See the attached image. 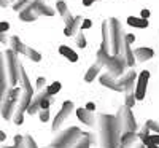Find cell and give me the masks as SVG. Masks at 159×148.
I'll return each instance as SVG.
<instances>
[{
  "label": "cell",
  "instance_id": "1",
  "mask_svg": "<svg viewBox=\"0 0 159 148\" xmlns=\"http://www.w3.org/2000/svg\"><path fill=\"white\" fill-rule=\"evenodd\" d=\"M99 131H100V145L103 148H119L121 136L116 129V119L111 115H99Z\"/></svg>",
  "mask_w": 159,
  "mask_h": 148
},
{
  "label": "cell",
  "instance_id": "2",
  "mask_svg": "<svg viewBox=\"0 0 159 148\" xmlns=\"http://www.w3.org/2000/svg\"><path fill=\"white\" fill-rule=\"evenodd\" d=\"M96 62H99V64H102V65L107 67V70H108L107 73H110V75H111L113 78H116V80L121 78L127 69H130L126 56L118 54V56L111 58V56H108L102 48L97 49V53H96Z\"/></svg>",
  "mask_w": 159,
  "mask_h": 148
},
{
  "label": "cell",
  "instance_id": "3",
  "mask_svg": "<svg viewBox=\"0 0 159 148\" xmlns=\"http://www.w3.org/2000/svg\"><path fill=\"white\" fill-rule=\"evenodd\" d=\"M83 131L76 127V126H70L65 131L59 132L57 137L51 142L52 148H75L76 143L83 139Z\"/></svg>",
  "mask_w": 159,
  "mask_h": 148
},
{
  "label": "cell",
  "instance_id": "4",
  "mask_svg": "<svg viewBox=\"0 0 159 148\" xmlns=\"http://www.w3.org/2000/svg\"><path fill=\"white\" fill-rule=\"evenodd\" d=\"M2 56L5 59V67H7V73H8V80H10V86L13 89V88H16L18 81L21 80V69H22V65L18 61V54L13 49L3 51Z\"/></svg>",
  "mask_w": 159,
  "mask_h": 148
},
{
  "label": "cell",
  "instance_id": "5",
  "mask_svg": "<svg viewBox=\"0 0 159 148\" xmlns=\"http://www.w3.org/2000/svg\"><path fill=\"white\" fill-rule=\"evenodd\" d=\"M21 94H22V88L16 86L8 92L7 99L2 100V116H3V119H13L15 118L16 110H18V104H19V99H21Z\"/></svg>",
  "mask_w": 159,
  "mask_h": 148
},
{
  "label": "cell",
  "instance_id": "6",
  "mask_svg": "<svg viewBox=\"0 0 159 148\" xmlns=\"http://www.w3.org/2000/svg\"><path fill=\"white\" fill-rule=\"evenodd\" d=\"M110 27H111V34H113V43H115V51H116V56L121 54L126 56V34L121 22H119L116 18H110ZM127 59V58H126Z\"/></svg>",
  "mask_w": 159,
  "mask_h": 148
},
{
  "label": "cell",
  "instance_id": "7",
  "mask_svg": "<svg viewBox=\"0 0 159 148\" xmlns=\"http://www.w3.org/2000/svg\"><path fill=\"white\" fill-rule=\"evenodd\" d=\"M102 49L111 58L116 56L115 43H113V34H111V27H110L108 19H105L102 22Z\"/></svg>",
  "mask_w": 159,
  "mask_h": 148
},
{
  "label": "cell",
  "instance_id": "8",
  "mask_svg": "<svg viewBox=\"0 0 159 148\" xmlns=\"http://www.w3.org/2000/svg\"><path fill=\"white\" fill-rule=\"evenodd\" d=\"M137 73L134 69H127L124 72V75L121 78H118V83L124 88V96H130V94H135V89H137Z\"/></svg>",
  "mask_w": 159,
  "mask_h": 148
},
{
  "label": "cell",
  "instance_id": "9",
  "mask_svg": "<svg viewBox=\"0 0 159 148\" xmlns=\"http://www.w3.org/2000/svg\"><path fill=\"white\" fill-rule=\"evenodd\" d=\"M73 102L72 100H65L64 104H62V107H61V110L57 112V115H56V118H54V121H52V131H57L64 123H65V119H67L69 116H70V113L73 112Z\"/></svg>",
  "mask_w": 159,
  "mask_h": 148
},
{
  "label": "cell",
  "instance_id": "10",
  "mask_svg": "<svg viewBox=\"0 0 159 148\" xmlns=\"http://www.w3.org/2000/svg\"><path fill=\"white\" fill-rule=\"evenodd\" d=\"M148 80H150V72H148V70L140 72L139 80H137V89H135V97H137V100L145 99V94H147V86H148Z\"/></svg>",
  "mask_w": 159,
  "mask_h": 148
},
{
  "label": "cell",
  "instance_id": "11",
  "mask_svg": "<svg viewBox=\"0 0 159 148\" xmlns=\"http://www.w3.org/2000/svg\"><path fill=\"white\" fill-rule=\"evenodd\" d=\"M76 116L88 127H94L96 126V116H94V113L86 110V109H83V107H81V109H76Z\"/></svg>",
  "mask_w": 159,
  "mask_h": 148
},
{
  "label": "cell",
  "instance_id": "12",
  "mask_svg": "<svg viewBox=\"0 0 159 148\" xmlns=\"http://www.w3.org/2000/svg\"><path fill=\"white\" fill-rule=\"evenodd\" d=\"M99 80H100V83H102L105 88H108V89H111V91H118V92L124 91V88L118 83V80L113 78L110 73H103V75H100Z\"/></svg>",
  "mask_w": 159,
  "mask_h": 148
},
{
  "label": "cell",
  "instance_id": "13",
  "mask_svg": "<svg viewBox=\"0 0 159 148\" xmlns=\"http://www.w3.org/2000/svg\"><path fill=\"white\" fill-rule=\"evenodd\" d=\"M56 5H57V11H59V15H61L62 21L65 22V27H67V25H70V24L75 21V16H72V13H70L69 7L65 5L64 0H59Z\"/></svg>",
  "mask_w": 159,
  "mask_h": 148
},
{
  "label": "cell",
  "instance_id": "14",
  "mask_svg": "<svg viewBox=\"0 0 159 148\" xmlns=\"http://www.w3.org/2000/svg\"><path fill=\"white\" fill-rule=\"evenodd\" d=\"M32 10L37 13L38 16H54L56 15V10L51 8L48 3H43V2H38V0H35L34 5H32Z\"/></svg>",
  "mask_w": 159,
  "mask_h": 148
},
{
  "label": "cell",
  "instance_id": "15",
  "mask_svg": "<svg viewBox=\"0 0 159 148\" xmlns=\"http://www.w3.org/2000/svg\"><path fill=\"white\" fill-rule=\"evenodd\" d=\"M140 137L137 132H132L129 131L127 134H124L123 139H121V145H119V148H134L137 143H139Z\"/></svg>",
  "mask_w": 159,
  "mask_h": 148
},
{
  "label": "cell",
  "instance_id": "16",
  "mask_svg": "<svg viewBox=\"0 0 159 148\" xmlns=\"http://www.w3.org/2000/svg\"><path fill=\"white\" fill-rule=\"evenodd\" d=\"M134 56H135L137 62H145V61H150L154 56V51L151 48H147V46H140V48L134 49Z\"/></svg>",
  "mask_w": 159,
  "mask_h": 148
},
{
  "label": "cell",
  "instance_id": "17",
  "mask_svg": "<svg viewBox=\"0 0 159 148\" xmlns=\"http://www.w3.org/2000/svg\"><path fill=\"white\" fill-rule=\"evenodd\" d=\"M83 21L84 19L81 16H75V21L70 25H67L65 30H64L65 37H75V35H78V32L81 30V27H83Z\"/></svg>",
  "mask_w": 159,
  "mask_h": 148
},
{
  "label": "cell",
  "instance_id": "18",
  "mask_svg": "<svg viewBox=\"0 0 159 148\" xmlns=\"http://www.w3.org/2000/svg\"><path fill=\"white\" fill-rule=\"evenodd\" d=\"M34 2L35 0H11V7H13V10H15L16 13H22L25 10L32 8Z\"/></svg>",
  "mask_w": 159,
  "mask_h": 148
},
{
  "label": "cell",
  "instance_id": "19",
  "mask_svg": "<svg viewBox=\"0 0 159 148\" xmlns=\"http://www.w3.org/2000/svg\"><path fill=\"white\" fill-rule=\"evenodd\" d=\"M10 45H11V49L15 51L16 54H25V53H27V46H25L21 42V38L16 37V35L10 38Z\"/></svg>",
  "mask_w": 159,
  "mask_h": 148
},
{
  "label": "cell",
  "instance_id": "20",
  "mask_svg": "<svg viewBox=\"0 0 159 148\" xmlns=\"http://www.w3.org/2000/svg\"><path fill=\"white\" fill-rule=\"evenodd\" d=\"M100 69H102V64H99V62L92 64L89 69H88V72L84 73V81H86V83H91L92 80H94V78L100 73Z\"/></svg>",
  "mask_w": 159,
  "mask_h": 148
},
{
  "label": "cell",
  "instance_id": "21",
  "mask_svg": "<svg viewBox=\"0 0 159 148\" xmlns=\"http://www.w3.org/2000/svg\"><path fill=\"white\" fill-rule=\"evenodd\" d=\"M59 53L65 58V59H69L70 62H76L78 61V54L72 49V48H69V46H65V45H62V46H59Z\"/></svg>",
  "mask_w": 159,
  "mask_h": 148
},
{
  "label": "cell",
  "instance_id": "22",
  "mask_svg": "<svg viewBox=\"0 0 159 148\" xmlns=\"http://www.w3.org/2000/svg\"><path fill=\"white\" fill-rule=\"evenodd\" d=\"M127 24L130 25V27L145 29V27H148V19H143V18H135V16H129V18H127Z\"/></svg>",
  "mask_w": 159,
  "mask_h": 148
},
{
  "label": "cell",
  "instance_id": "23",
  "mask_svg": "<svg viewBox=\"0 0 159 148\" xmlns=\"http://www.w3.org/2000/svg\"><path fill=\"white\" fill-rule=\"evenodd\" d=\"M37 18H38V15H37V13H35L32 8H29V10H25V11L19 13V19L24 21V22H34Z\"/></svg>",
  "mask_w": 159,
  "mask_h": 148
},
{
  "label": "cell",
  "instance_id": "24",
  "mask_svg": "<svg viewBox=\"0 0 159 148\" xmlns=\"http://www.w3.org/2000/svg\"><path fill=\"white\" fill-rule=\"evenodd\" d=\"M25 56H27L30 61H34V62H40V61H42V54H40L38 51H35L34 48H29V46H27V53H25Z\"/></svg>",
  "mask_w": 159,
  "mask_h": 148
},
{
  "label": "cell",
  "instance_id": "25",
  "mask_svg": "<svg viewBox=\"0 0 159 148\" xmlns=\"http://www.w3.org/2000/svg\"><path fill=\"white\" fill-rule=\"evenodd\" d=\"M61 88H62V85H61L59 81H54V83L48 85V88H46V91H48V96L51 97V96H54V94H57V92L61 91Z\"/></svg>",
  "mask_w": 159,
  "mask_h": 148
},
{
  "label": "cell",
  "instance_id": "26",
  "mask_svg": "<svg viewBox=\"0 0 159 148\" xmlns=\"http://www.w3.org/2000/svg\"><path fill=\"white\" fill-rule=\"evenodd\" d=\"M127 121H129V131L137 132V121H135L134 113H132V110H130V109H129V112H127Z\"/></svg>",
  "mask_w": 159,
  "mask_h": 148
},
{
  "label": "cell",
  "instance_id": "27",
  "mask_svg": "<svg viewBox=\"0 0 159 148\" xmlns=\"http://www.w3.org/2000/svg\"><path fill=\"white\" fill-rule=\"evenodd\" d=\"M135 100H137L135 94H130V96H124V105L127 107V109H130V110H132V107H135Z\"/></svg>",
  "mask_w": 159,
  "mask_h": 148
},
{
  "label": "cell",
  "instance_id": "28",
  "mask_svg": "<svg viewBox=\"0 0 159 148\" xmlns=\"http://www.w3.org/2000/svg\"><path fill=\"white\" fill-rule=\"evenodd\" d=\"M76 46H78V48H84V46H86V38H84L83 29L80 30L78 35H76Z\"/></svg>",
  "mask_w": 159,
  "mask_h": 148
},
{
  "label": "cell",
  "instance_id": "29",
  "mask_svg": "<svg viewBox=\"0 0 159 148\" xmlns=\"http://www.w3.org/2000/svg\"><path fill=\"white\" fill-rule=\"evenodd\" d=\"M75 148H91V140H89L86 136H83V139L76 143Z\"/></svg>",
  "mask_w": 159,
  "mask_h": 148
},
{
  "label": "cell",
  "instance_id": "30",
  "mask_svg": "<svg viewBox=\"0 0 159 148\" xmlns=\"http://www.w3.org/2000/svg\"><path fill=\"white\" fill-rule=\"evenodd\" d=\"M145 124H147V126H148V127H150L153 132L159 134V123H157V121H154V119H148Z\"/></svg>",
  "mask_w": 159,
  "mask_h": 148
},
{
  "label": "cell",
  "instance_id": "31",
  "mask_svg": "<svg viewBox=\"0 0 159 148\" xmlns=\"http://www.w3.org/2000/svg\"><path fill=\"white\" fill-rule=\"evenodd\" d=\"M24 143H25V148H37V143L32 139V136H24Z\"/></svg>",
  "mask_w": 159,
  "mask_h": 148
},
{
  "label": "cell",
  "instance_id": "32",
  "mask_svg": "<svg viewBox=\"0 0 159 148\" xmlns=\"http://www.w3.org/2000/svg\"><path fill=\"white\" fill-rule=\"evenodd\" d=\"M48 119H49V110H42L40 112V121H42V123H46Z\"/></svg>",
  "mask_w": 159,
  "mask_h": 148
},
{
  "label": "cell",
  "instance_id": "33",
  "mask_svg": "<svg viewBox=\"0 0 159 148\" xmlns=\"http://www.w3.org/2000/svg\"><path fill=\"white\" fill-rule=\"evenodd\" d=\"M49 105H51V97H46L42 104H40V109L42 110H49Z\"/></svg>",
  "mask_w": 159,
  "mask_h": 148
},
{
  "label": "cell",
  "instance_id": "34",
  "mask_svg": "<svg viewBox=\"0 0 159 148\" xmlns=\"http://www.w3.org/2000/svg\"><path fill=\"white\" fill-rule=\"evenodd\" d=\"M150 142H151V145H157L159 146V134H151Z\"/></svg>",
  "mask_w": 159,
  "mask_h": 148
},
{
  "label": "cell",
  "instance_id": "35",
  "mask_svg": "<svg viewBox=\"0 0 159 148\" xmlns=\"http://www.w3.org/2000/svg\"><path fill=\"white\" fill-rule=\"evenodd\" d=\"M8 29H10V24H8L7 21H2V22H0V32H2V34H5Z\"/></svg>",
  "mask_w": 159,
  "mask_h": 148
},
{
  "label": "cell",
  "instance_id": "36",
  "mask_svg": "<svg viewBox=\"0 0 159 148\" xmlns=\"http://www.w3.org/2000/svg\"><path fill=\"white\" fill-rule=\"evenodd\" d=\"M91 27H92V21H91V19H84V21H83V27H81V29H83V30H86V29H91Z\"/></svg>",
  "mask_w": 159,
  "mask_h": 148
},
{
  "label": "cell",
  "instance_id": "37",
  "mask_svg": "<svg viewBox=\"0 0 159 148\" xmlns=\"http://www.w3.org/2000/svg\"><path fill=\"white\" fill-rule=\"evenodd\" d=\"M126 42H127L129 45L134 43V42H135V35H134V34H127V35H126Z\"/></svg>",
  "mask_w": 159,
  "mask_h": 148
},
{
  "label": "cell",
  "instance_id": "38",
  "mask_svg": "<svg viewBox=\"0 0 159 148\" xmlns=\"http://www.w3.org/2000/svg\"><path fill=\"white\" fill-rule=\"evenodd\" d=\"M86 110H89V112L94 113V112H96V104H94V102H89V104L86 105Z\"/></svg>",
  "mask_w": 159,
  "mask_h": 148
},
{
  "label": "cell",
  "instance_id": "39",
  "mask_svg": "<svg viewBox=\"0 0 159 148\" xmlns=\"http://www.w3.org/2000/svg\"><path fill=\"white\" fill-rule=\"evenodd\" d=\"M140 18H143V19H148V18H150V10H147V8L142 10V16H140Z\"/></svg>",
  "mask_w": 159,
  "mask_h": 148
},
{
  "label": "cell",
  "instance_id": "40",
  "mask_svg": "<svg viewBox=\"0 0 159 148\" xmlns=\"http://www.w3.org/2000/svg\"><path fill=\"white\" fill-rule=\"evenodd\" d=\"M11 3V0H0V5H2V8H5V7H8Z\"/></svg>",
  "mask_w": 159,
  "mask_h": 148
},
{
  "label": "cell",
  "instance_id": "41",
  "mask_svg": "<svg viewBox=\"0 0 159 148\" xmlns=\"http://www.w3.org/2000/svg\"><path fill=\"white\" fill-rule=\"evenodd\" d=\"M94 2H96V0H83V5L84 7H89V5H92Z\"/></svg>",
  "mask_w": 159,
  "mask_h": 148
},
{
  "label": "cell",
  "instance_id": "42",
  "mask_svg": "<svg viewBox=\"0 0 159 148\" xmlns=\"http://www.w3.org/2000/svg\"><path fill=\"white\" fill-rule=\"evenodd\" d=\"M5 139H7L5 132H3V131H0V140H2V142H5Z\"/></svg>",
  "mask_w": 159,
  "mask_h": 148
},
{
  "label": "cell",
  "instance_id": "43",
  "mask_svg": "<svg viewBox=\"0 0 159 148\" xmlns=\"http://www.w3.org/2000/svg\"><path fill=\"white\" fill-rule=\"evenodd\" d=\"M134 148H147V146H145V145H143V143H137V145H135V146H134Z\"/></svg>",
  "mask_w": 159,
  "mask_h": 148
},
{
  "label": "cell",
  "instance_id": "44",
  "mask_svg": "<svg viewBox=\"0 0 159 148\" xmlns=\"http://www.w3.org/2000/svg\"><path fill=\"white\" fill-rule=\"evenodd\" d=\"M2 43H7V37H5V34H2Z\"/></svg>",
  "mask_w": 159,
  "mask_h": 148
},
{
  "label": "cell",
  "instance_id": "45",
  "mask_svg": "<svg viewBox=\"0 0 159 148\" xmlns=\"http://www.w3.org/2000/svg\"><path fill=\"white\" fill-rule=\"evenodd\" d=\"M147 148H159L157 145H150V146H147Z\"/></svg>",
  "mask_w": 159,
  "mask_h": 148
},
{
  "label": "cell",
  "instance_id": "46",
  "mask_svg": "<svg viewBox=\"0 0 159 148\" xmlns=\"http://www.w3.org/2000/svg\"><path fill=\"white\" fill-rule=\"evenodd\" d=\"M38 2H43V3H48V0H38Z\"/></svg>",
  "mask_w": 159,
  "mask_h": 148
},
{
  "label": "cell",
  "instance_id": "47",
  "mask_svg": "<svg viewBox=\"0 0 159 148\" xmlns=\"http://www.w3.org/2000/svg\"><path fill=\"white\" fill-rule=\"evenodd\" d=\"M46 148H52V146H46Z\"/></svg>",
  "mask_w": 159,
  "mask_h": 148
},
{
  "label": "cell",
  "instance_id": "48",
  "mask_svg": "<svg viewBox=\"0 0 159 148\" xmlns=\"http://www.w3.org/2000/svg\"><path fill=\"white\" fill-rule=\"evenodd\" d=\"M96 2H97V0H96Z\"/></svg>",
  "mask_w": 159,
  "mask_h": 148
}]
</instances>
